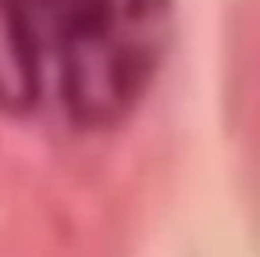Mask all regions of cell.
I'll use <instances>...</instances> for the list:
<instances>
[{
	"instance_id": "3",
	"label": "cell",
	"mask_w": 260,
	"mask_h": 257,
	"mask_svg": "<svg viewBox=\"0 0 260 257\" xmlns=\"http://www.w3.org/2000/svg\"><path fill=\"white\" fill-rule=\"evenodd\" d=\"M25 4H29V8H36V4H57V8H61V0H25Z\"/></svg>"
},
{
	"instance_id": "2",
	"label": "cell",
	"mask_w": 260,
	"mask_h": 257,
	"mask_svg": "<svg viewBox=\"0 0 260 257\" xmlns=\"http://www.w3.org/2000/svg\"><path fill=\"white\" fill-rule=\"evenodd\" d=\"M40 86V40L25 0H0V107L25 111Z\"/></svg>"
},
{
	"instance_id": "1",
	"label": "cell",
	"mask_w": 260,
	"mask_h": 257,
	"mask_svg": "<svg viewBox=\"0 0 260 257\" xmlns=\"http://www.w3.org/2000/svg\"><path fill=\"white\" fill-rule=\"evenodd\" d=\"M175 0H61L57 79L68 115L104 129L146 93L168 36Z\"/></svg>"
}]
</instances>
